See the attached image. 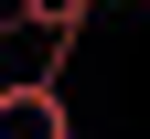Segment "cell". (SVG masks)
Masks as SVG:
<instances>
[{
    "label": "cell",
    "mask_w": 150,
    "mask_h": 139,
    "mask_svg": "<svg viewBox=\"0 0 150 139\" xmlns=\"http://www.w3.org/2000/svg\"><path fill=\"white\" fill-rule=\"evenodd\" d=\"M0 139H75L64 75H11V86H0Z\"/></svg>",
    "instance_id": "obj_1"
},
{
    "label": "cell",
    "mask_w": 150,
    "mask_h": 139,
    "mask_svg": "<svg viewBox=\"0 0 150 139\" xmlns=\"http://www.w3.org/2000/svg\"><path fill=\"white\" fill-rule=\"evenodd\" d=\"M86 11H97V0H11V32H32V43L54 54L43 75H64V54H75V32H86Z\"/></svg>",
    "instance_id": "obj_2"
},
{
    "label": "cell",
    "mask_w": 150,
    "mask_h": 139,
    "mask_svg": "<svg viewBox=\"0 0 150 139\" xmlns=\"http://www.w3.org/2000/svg\"><path fill=\"white\" fill-rule=\"evenodd\" d=\"M0 43H11V22H0Z\"/></svg>",
    "instance_id": "obj_3"
}]
</instances>
